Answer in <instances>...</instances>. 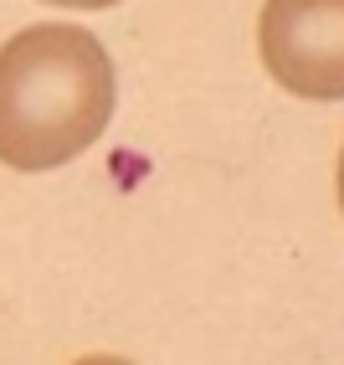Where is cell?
Masks as SVG:
<instances>
[{
	"mask_svg": "<svg viewBox=\"0 0 344 365\" xmlns=\"http://www.w3.org/2000/svg\"><path fill=\"white\" fill-rule=\"evenodd\" d=\"M113 57L83 26L41 21L0 46V165L46 175L113 124Z\"/></svg>",
	"mask_w": 344,
	"mask_h": 365,
	"instance_id": "cell-1",
	"label": "cell"
},
{
	"mask_svg": "<svg viewBox=\"0 0 344 365\" xmlns=\"http://www.w3.org/2000/svg\"><path fill=\"white\" fill-rule=\"evenodd\" d=\"M257 57L283 93L313 103L344 98V0H262Z\"/></svg>",
	"mask_w": 344,
	"mask_h": 365,
	"instance_id": "cell-2",
	"label": "cell"
},
{
	"mask_svg": "<svg viewBox=\"0 0 344 365\" xmlns=\"http://www.w3.org/2000/svg\"><path fill=\"white\" fill-rule=\"evenodd\" d=\"M41 6H62V11H108L118 0H41Z\"/></svg>",
	"mask_w": 344,
	"mask_h": 365,
	"instance_id": "cell-3",
	"label": "cell"
},
{
	"mask_svg": "<svg viewBox=\"0 0 344 365\" xmlns=\"http://www.w3.org/2000/svg\"><path fill=\"white\" fill-rule=\"evenodd\" d=\"M72 365H134L124 355H83V360H72Z\"/></svg>",
	"mask_w": 344,
	"mask_h": 365,
	"instance_id": "cell-4",
	"label": "cell"
}]
</instances>
